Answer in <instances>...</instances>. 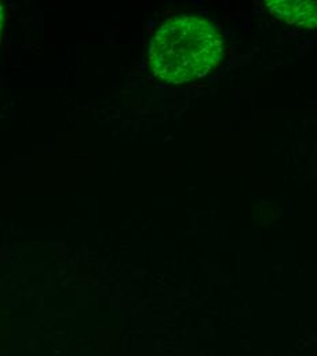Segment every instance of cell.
<instances>
[{"label":"cell","instance_id":"cell-1","mask_svg":"<svg viewBox=\"0 0 317 356\" xmlns=\"http://www.w3.org/2000/svg\"><path fill=\"white\" fill-rule=\"evenodd\" d=\"M225 55L222 32L209 19L182 15L166 21L149 45V65L163 81L182 84L207 76Z\"/></svg>","mask_w":317,"mask_h":356},{"label":"cell","instance_id":"cell-2","mask_svg":"<svg viewBox=\"0 0 317 356\" xmlns=\"http://www.w3.org/2000/svg\"><path fill=\"white\" fill-rule=\"evenodd\" d=\"M266 4L276 19L293 26L317 28V1L268 0Z\"/></svg>","mask_w":317,"mask_h":356},{"label":"cell","instance_id":"cell-3","mask_svg":"<svg viewBox=\"0 0 317 356\" xmlns=\"http://www.w3.org/2000/svg\"><path fill=\"white\" fill-rule=\"evenodd\" d=\"M1 26H3V6L0 3V32H1Z\"/></svg>","mask_w":317,"mask_h":356}]
</instances>
